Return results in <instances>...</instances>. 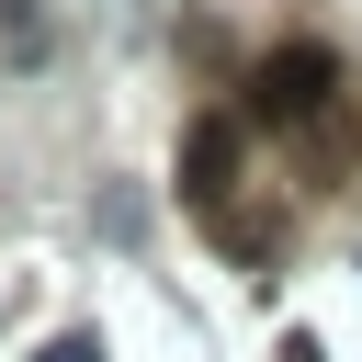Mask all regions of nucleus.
Returning a JSON list of instances; mask_svg holds the SVG:
<instances>
[{"label": "nucleus", "mask_w": 362, "mask_h": 362, "mask_svg": "<svg viewBox=\"0 0 362 362\" xmlns=\"http://www.w3.org/2000/svg\"><path fill=\"white\" fill-rule=\"evenodd\" d=\"M226 158H238V124L204 113V124H192V158H181V170H192V204H226Z\"/></svg>", "instance_id": "f03ea898"}, {"label": "nucleus", "mask_w": 362, "mask_h": 362, "mask_svg": "<svg viewBox=\"0 0 362 362\" xmlns=\"http://www.w3.org/2000/svg\"><path fill=\"white\" fill-rule=\"evenodd\" d=\"M328 90H339V68H328L317 45H283V57L260 68V113H283V124H317Z\"/></svg>", "instance_id": "f257e3e1"}, {"label": "nucleus", "mask_w": 362, "mask_h": 362, "mask_svg": "<svg viewBox=\"0 0 362 362\" xmlns=\"http://www.w3.org/2000/svg\"><path fill=\"white\" fill-rule=\"evenodd\" d=\"M0 34H11V57H23V68L45 57V11H34V0H11V11H0Z\"/></svg>", "instance_id": "7ed1b4c3"}, {"label": "nucleus", "mask_w": 362, "mask_h": 362, "mask_svg": "<svg viewBox=\"0 0 362 362\" xmlns=\"http://www.w3.org/2000/svg\"><path fill=\"white\" fill-rule=\"evenodd\" d=\"M34 362H102V339H79V328H68V339H45Z\"/></svg>", "instance_id": "20e7f679"}]
</instances>
